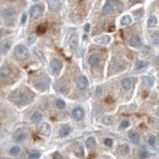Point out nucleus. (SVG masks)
I'll use <instances>...</instances> for the list:
<instances>
[{
	"label": "nucleus",
	"instance_id": "72a5a7b5",
	"mask_svg": "<svg viewBox=\"0 0 159 159\" xmlns=\"http://www.w3.org/2000/svg\"><path fill=\"white\" fill-rule=\"evenodd\" d=\"M104 145L106 147H113V145H114V141H113V138H104Z\"/></svg>",
	"mask_w": 159,
	"mask_h": 159
},
{
	"label": "nucleus",
	"instance_id": "c03bdc74",
	"mask_svg": "<svg viewBox=\"0 0 159 159\" xmlns=\"http://www.w3.org/2000/svg\"><path fill=\"white\" fill-rule=\"evenodd\" d=\"M156 114L159 116V108H157V110H156Z\"/></svg>",
	"mask_w": 159,
	"mask_h": 159
},
{
	"label": "nucleus",
	"instance_id": "f3484780",
	"mask_svg": "<svg viewBox=\"0 0 159 159\" xmlns=\"http://www.w3.org/2000/svg\"><path fill=\"white\" fill-rule=\"evenodd\" d=\"M121 87H122V89H124V91H130L132 88V80L129 78V77L124 78L122 82H121Z\"/></svg>",
	"mask_w": 159,
	"mask_h": 159
},
{
	"label": "nucleus",
	"instance_id": "c85d7f7f",
	"mask_svg": "<svg viewBox=\"0 0 159 159\" xmlns=\"http://www.w3.org/2000/svg\"><path fill=\"white\" fill-rule=\"evenodd\" d=\"M28 158L29 159H39L40 158V151L38 149H33L28 153Z\"/></svg>",
	"mask_w": 159,
	"mask_h": 159
},
{
	"label": "nucleus",
	"instance_id": "dca6fc26",
	"mask_svg": "<svg viewBox=\"0 0 159 159\" xmlns=\"http://www.w3.org/2000/svg\"><path fill=\"white\" fill-rule=\"evenodd\" d=\"M40 133H42L43 136H49L50 133H52V126H50L48 122L43 124L42 127H40Z\"/></svg>",
	"mask_w": 159,
	"mask_h": 159
},
{
	"label": "nucleus",
	"instance_id": "4be33fe9",
	"mask_svg": "<svg viewBox=\"0 0 159 159\" xmlns=\"http://www.w3.org/2000/svg\"><path fill=\"white\" fill-rule=\"evenodd\" d=\"M157 25H158V18L156 16H151L149 18H148V21H147V26L149 27V28H154L157 27Z\"/></svg>",
	"mask_w": 159,
	"mask_h": 159
},
{
	"label": "nucleus",
	"instance_id": "58836bf2",
	"mask_svg": "<svg viewBox=\"0 0 159 159\" xmlns=\"http://www.w3.org/2000/svg\"><path fill=\"white\" fill-rule=\"evenodd\" d=\"M102 91H103V87H100V86H99L98 88L96 89V96H97V97H99V96H100V93H102Z\"/></svg>",
	"mask_w": 159,
	"mask_h": 159
},
{
	"label": "nucleus",
	"instance_id": "c9c22d12",
	"mask_svg": "<svg viewBox=\"0 0 159 159\" xmlns=\"http://www.w3.org/2000/svg\"><path fill=\"white\" fill-rule=\"evenodd\" d=\"M148 145H151V146H154L156 145V136L151 135L149 137H148Z\"/></svg>",
	"mask_w": 159,
	"mask_h": 159
},
{
	"label": "nucleus",
	"instance_id": "ea45409f",
	"mask_svg": "<svg viewBox=\"0 0 159 159\" xmlns=\"http://www.w3.org/2000/svg\"><path fill=\"white\" fill-rule=\"evenodd\" d=\"M34 40H35V35H34V34H31L29 38H28V43L31 44V43H33Z\"/></svg>",
	"mask_w": 159,
	"mask_h": 159
},
{
	"label": "nucleus",
	"instance_id": "f03ea898",
	"mask_svg": "<svg viewBox=\"0 0 159 159\" xmlns=\"http://www.w3.org/2000/svg\"><path fill=\"white\" fill-rule=\"evenodd\" d=\"M14 54H15V56H16L18 60H25V59H27L28 56H29V50L27 49L26 45L18 44V45L15 47Z\"/></svg>",
	"mask_w": 159,
	"mask_h": 159
},
{
	"label": "nucleus",
	"instance_id": "f257e3e1",
	"mask_svg": "<svg viewBox=\"0 0 159 159\" xmlns=\"http://www.w3.org/2000/svg\"><path fill=\"white\" fill-rule=\"evenodd\" d=\"M33 100V94L27 91H17L10 96V102L17 105H27Z\"/></svg>",
	"mask_w": 159,
	"mask_h": 159
},
{
	"label": "nucleus",
	"instance_id": "37998d69",
	"mask_svg": "<svg viewBox=\"0 0 159 159\" xmlns=\"http://www.w3.org/2000/svg\"><path fill=\"white\" fill-rule=\"evenodd\" d=\"M3 35H5V31L4 29H0V37H3Z\"/></svg>",
	"mask_w": 159,
	"mask_h": 159
},
{
	"label": "nucleus",
	"instance_id": "0eeeda50",
	"mask_svg": "<svg viewBox=\"0 0 159 159\" xmlns=\"http://www.w3.org/2000/svg\"><path fill=\"white\" fill-rule=\"evenodd\" d=\"M129 43L132 48H141L142 47V40H141V37L138 34H132L130 37Z\"/></svg>",
	"mask_w": 159,
	"mask_h": 159
},
{
	"label": "nucleus",
	"instance_id": "7ed1b4c3",
	"mask_svg": "<svg viewBox=\"0 0 159 159\" xmlns=\"http://www.w3.org/2000/svg\"><path fill=\"white\" fill-rule=\"evenodd\" d=\"M61 69H63V61L58 58H54L52 61H50V70L54 75H59Z\"/></svg>",
	"mask_w": 159,
	"mask_h": 159
},
{
	"label": "nucleus",
	"instance_id": "e433bc0d",
	"mask_svg": "<svg viewBox=\"0 0 159 159\" xmlns=\"http://www.w3.org/2000/svg\"><path fill=\"white\" fill-rule=\"evenodd\" d=\"M152 42L154 45H159V33L158 34H154L153 35V38H152Z\"/></svg>",
	"mask_w": 159,
	"mask_h": 159
},
{
	"label": "nucleus",
	"instance_id": "bb28decb",
	"mask_svg": "<svg viewBox=\"0 0 159 159\" xmlns=\"http://www.w3.org/2000/svg\"><path fill=\"white\" fill-rule=\"evenodd\" d=\"M9 153H10V156H12V157H17L20 153H21V148H20L18 146H14V147L10 148Z\"/></svg>",
	"mask_w": 159,
	"mask_h": 159
},
{
	"label": "nucleus",
	"instance_id": "f704fd0d",
	"mask_svg": "<svg viewBox=\"0 0 159 159\" xmlns=\"http://www.w3.org/2000/svg\"><path fill=\"white\" fill-rule=\"evenodd\" d=\"M148 157H149V152H148V151H141V153H140V158L141 159H147Z\"/></svg>",
	"mask_w": 159,
	"mask_h": 159
},
{
	"label": "nucleus",
	"instance_id": "2eb2a0df",
	"mask_svg": "<svg viewBox=\"0 0 159 159\" xmlns=\"http://www.w3.org/2000/svg\"><path fill=\"white\" fill-rule=\"evenodd\" d=\"M114 1H105L104 3V6H103V12L104 14H110L113 10L115 9V6H114Z\"/></svg>",
	"mask_w": 159,
	"mask_h": 159
},
{
	"label": "nucleus",
	"instance_id": "6e6552de",
	"mask_svg": "<svg viewBox=\"0 0 159 159\" xmlns=\"http://www.w3.org/2000/svg\"><path fill=\"white\" fill-rule=\"evenodd\" d=\"M15 14H16V10L12 6H5L1 11V16L4 18H11L12 16H15Z\"/></svg>",
	"mask_w": 159,
	"mask_h": 159
},
{
	"label": "nucleus",
	"instance_id": "20e7f679",
	"mask_svg": "<svg viewBox=\"0 0 159 159\" xmlns=\"http://www.w3.org/2000/svg\"><path fill=\"white\" fill-rule=\"evenodd\" d=\"M43 11H44V8L40 4H37V5H33V6L31 8L29 14H31V16H32L33 18H38V17H40L43 15Z\"/></svg>",
	"mask_w": 159,
	"mask_h": 159
},
{
	"label": "nucleus",
	"instance_id": "5701e85b",
	"mask_svg": "<svg viewBox=\"0 0 159 159\" xmlns=\"http://www.w3.org/2000/svg\"><path fill=\"white\" fill-rule=\"evenodd\" d=\"M86 147L87 149H93L96 147V138L94 137H88L86 141Z\"/></svg>",
	"mask_w": 159,
	"mask_h": 159
},
{
	"label": "nucleus",
	"instance_id": "9b49d317",
	"mask_svg": "<svg viewBox=\"0 0 159 159\" xmlns=\"http://www.w3.org/2000/svg\"><path fill=\"white\" fill-rule=\"evenodd\" d=\"M99 63H100V55H99V54L93 53V54L89 55V58H88V64H89V65L97 66Z\"/></svg>",
	"mask_w": 159,
	"mask_h": 159
},
{
	"label": "nucleus",
	"instance_id": "412c9836",
	"mask_svg": "<svg viewBox=\"0 0 159 159\" xmlns=\"http://www.w3.org/2000/svg\"><path fill=\"white\" fill-rule=\"evenodd\" d=\"M48 83H49V81L47 80V81L44 82V78H43V80H39V81L37 82V85H35V87H37V88H38L39 91H45V89L48 88V86H49Z\"/></svg>",
	"mask_w": 159,
	"mask_h": 159
},
{
	"label": "nucleus",
	"instance_id": "a19ab883",
	"mask_svg": "<svg viewBox=\"0 0 159 159\" xmlns=\"http://www.w3.org/2000/svg\"><path fill=\"white\" fill-rule=\"evenodd\" d=\"M54 159H65V158L61 156L60 153H55V154H54Z\"/></svg>",
	"mask_w": 159,
	"mask_h": 159
},
{
	"label": "nucleus",
	"instance_id": "cd10ccee",
	"mask_svg": "<svg viewBox=\"0 0 159 159\" xmlns=\"http://www.w3.org/2000/svg\"><path fill=\"white\" fill-rule=\"evenodd\" d=\"M142 82H143V85H146L148 87H152L153 83H154V78L149 77V76H145V77H142Z\"/></svg>",
	"mask_w": 159,
	"mask_h": 159
},
{
	"label": "nucleus",
	"instance_id": "a878e982",
	"mask_svg": "<svg viewBox=\"0 0 159 159\" xmlns=\"http://www.w3.org/2000/svg\"><path fill=\"white\" fill-rule=\"evenodd\" d=\"M113 122H114V119H113L111 116H109V115H106V116H103V117H102V124L105 125V126H110V125H113Z\"/></svg>",
	"mask_w": 159,
	"mask_h": 159
},
{
	"label": "nucleus",
	"instance_id": "aec40b11",
	"mask_svg": "<svg viewBox=\"0 0 159 159\" xmlns=\"http://www.w3.org/2000/svg\"><path fill=\"white\" fill-rule=\"evenodd\" d=\"M75 156L77 158H83L85 157V149H83V146L82 145H77L75 147Z\"/></svg>",
	"mask_w": 159,
	"mask_h": 159
},
{
	"label": "nucleus",
	"instance_id": "79ce46f5",
	"mask_svg": "<svg viewBox=\"0 0 159 159\" xmlns=\"http://www.w3.org/2000/svg\"><path fill=\"white\" fill-rule=\"evenodd\" d=\"M89 29H91V25L89 23L85 25V31H86V32H89Z\"/></svg>",
	"mask_w": 159,
	"mask_h": 159
},
{
	"label": "nucleus",
	"instance_id": "39448f33",
	"mask_svg": "<svg viewBox=\"0 0 159 159\" xmlns=\"http://www.w3.org/2000/svg\"><path fill=\"white\" fill-rule=\"evenodd\" d=\"M71 116H72L74 120L81 121L85 117V110L82 109L81 106H76V108H74V109H72V111H71Z\"/></svg>",
	"mask_w": 159,
	"mask_h": 159
},
{
	"label": "nucleus",
	"instance_id": "473e14b6",
	"mask_svg": "<svg viewBox=\"0 0 159 159\" xmlns=\"http://www.w3.org/2000/svg\"><path fill=\"white\" fill-rule=\"evenodd\" d=\"M130 126V121L129 120H122L121 124H120V130H125Z\"/></svg>",
	"mask_w": 159,
	"mask_h": 159
},
{
	"label": "nucleus",
	"instance_id": "7c9ffc66",
	"mask_svg": "<svg viewBox=\"0 0 159 159\" xmlns=\"http://www.w3.org/2000/svg\"><path fill=\"white\" fill-rule=\"evenodd\" d=\"M10 75H11V71H10L9 68H3V69H0V77H1V78L9 77Z\"/></svg>",
	"mask_w": 159,
	"mask_h": 159
},
{
	"label": "nucleus",
	"instance_id": "6ab92c4d",
	"mask_svg": "<svg viewBox=\"0 0 159 159\" xmlns=\"http://www.w3.org/2000/svg\"><path fill=\"white\" fill-rule=\"evenodd\" d=\"M131 23H132V17L130 15H124V16H121V18H120L121 26H130Z\"/></svg>",
	"mask_w": 159,
	"mask_h": 159
},
{
	"label": "nucleus",
	"instance_id": "393cba45",
	"mask_svg": "<svg viewBox=\"0 0 159 159\" xmlns=\"http://www.w3.org/2000/svg\"><path fill=\"white\" fill-rule=\"evenodd\" d=\"M148 66V63L145 60H137L136 61V65H135V69L136 70H142V69H146Z\"/></svg>",
	"mask_w": 159,
	"mask_h": 159
},
{
	"label": "nucleus",
	"instance_id": "423d86ee",
	"mask_svg": "<svg viewBox=\"0 0 159 159\" xmlns=\"http://www.w3.org/2000/svg\"><path fill=\"white\" fill-rule=\"evenodd\" d=\"M88 85H89V81L85 75L78 76L77 80H76V86H77L78 89H85V88L88 87Z\"/></svg>",
	"mask_w": 159,
	"mask_h": 159
},
{
	"label": "nucleus",
	"instance_id": "2f4dec72",
	"mask_svg": "<svg viewBox=\"0 0 159 159\" xmlns=\"http://www.w3.org/2000/svg\"><path fill=\"white\" fill-rule=\"evenodd\" d=\"M55 106L58 108V109H60V110L65 109V108H66L65 100H64V99H56V100H55Z\"/></svg>",
	"mask_w": 159,
	"mask_h": 159
},
{
	"label": "nucleus",
	"instance_id": "c756f323",
	"mask_svg": "<svg viewBox=\"0 0 159 159\" xmlns=\"http://www.w3.org/2000/svg\"><path fill=\"white\" fill-rule=\"evenodd\" d=\"M25 140H26V133H25V132H21V131H20V132H17L16 133V135H15V141H16V142H23Z\"/></svg>",
	"mask_w": 159,
	"mask_h": 159
},
{
	"label": "nucleus",
	"instance_id": "9d476101",
	"mask_svg": "<svg viewBox=\"0 0 159 159\" xmlns=\"http://www.w3.org/2000/svg\"><path fill=\"white\" fill-rule=\"evenodd\" d=\"M70 133H71V126L70 125L65 124L63 126H60V129H59V136L60 137H68Z\"/></svg>",
	"mask_w": 159,
	"mask_h": 159
},
{
	"label": "nucleus",
	"instance_id": "a211bd4d",
	"mask_svg": "<svg viewBox=\"0 0 159 159\" xmlns=\"http://www.w3.org/2000/svg\"><path fill=\"white\" fill-rule=\"evenodd\" d=\"M129 138H130V141L132 143H135V145H137V143H140L141 141V136H140V133H137L135 131H132L129 133Z\"/></svg>",
	"mask_w": 159,
	"mask_h": 159
},
{
	"label": "nucleus",
	"instance_id": "4c0bfd02",
	"mask_svg": "<svg viewBox=\"0 0 159 159\" xmlns=\"http://www.w3.org/2000/svg\"><path fill=\"white\" fill-rule=\"evenodd\" d=\"M26 22H27V14L23 12V14L21 15V25H25Z\"/></svg>",
	"mask_w": 159,
	"mask_h": 159
},
{
	"label": "nucleus",
	"instance_id": "b1692460",
	"mask_svg": "<svg viewBox=\"0 0 159 159\" xmlns=\"http://www.w3.org/2000/svg\"><path fill=\"white\" fill-rule=\"evenodd\" d=\"M70 45H71V48H76L78 45V35L74 33L72 35H71V38H70Z\"/></svg>",
	"mask_w": 159,
	"mask_h": 159
},
{
	"label": "nucleus",
	"instance_id": "ddd939ff",
	"mask_svg": "<svg viewBox=\"0 0 159 159\" xmlns=\"http://www.w3.org/2000/svg\"><path fill=\"white\" fill-rule=\"evenodd\" d=\"M130 146L129 145H126V143H122V145L119 146V148H117V152L120 153L121 156H127V154H130Z\"/></svg>",
	"mask_w": 159,
	"mask_h": 159
},
{
	"label": "nucleus",
	"instance_id": "f8f14e48",
	"mask_svg": "<svg viewBox=\"0 0 159 159\" xmlns=\"http://www.w3.org/2000/svg\"><path fill=\"white\" fill-rule=\"evenodd\" d=\"M110 40H111V38L109 37V35L104 34V35H99L98 38H96V39H94V42H96V43H98V44H102V45H106V44H109V43H110Z\"/></svg>",
	"mask_w": 159,
	"mask_h": 159
},
{
	"label": "nucleus",
	"instance_id": "1a4fd4ad",
	"mask_svg": "<svg viewBox=\"0 0 159 159\" xmlns=\"http://www.w3.org/2000/svg\"><path fill=\"white\" fill-rule=\"evenodd\" d=\"M47 4H48L50 11L56 12V11H59V10L61 9V1H56V0H49Z\"/></svg>",
	"mask_w": 159,
	"mask_h": 159
},
{
	"label": "nucleus",
	"instance_id": "4468645a",
	"mask_svg": "<svg viewBox=\"0 0 159 159\" xmlns=\"http://www.w3.org/2000/svg\"><path fill=\"white\" fill-rule=\"evenodd\" d=\"M43 119V115L40 111H34L32 115H31V121L33 122V124H39L40 121Z\"/></svg>",
	"mask_w": 159,
	"mask_h": 159
}]
</instances>
